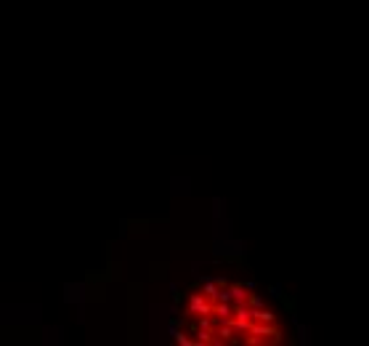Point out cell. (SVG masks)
Here are the masks:
<instances>
[{"label": "cell", "mask_w": 369, "mask_h": 346, "mask_svg": "<svg viewBox=\"0 0 369 346\" xmlns=\"http://www.w3.org/2000/svg\"><path fill=\"white\" fill-rule=\"evenodd\" d=\"M181 344H279L284 325L274 306L245 283L210 277L186 290L178 304Z\"/></svg>", "instance_id": "6da1fadb"}]
</instances>
